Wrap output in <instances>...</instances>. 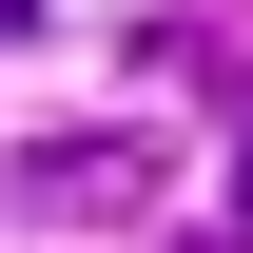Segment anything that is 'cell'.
<instances>
[{"mask_svg":"<svg viewBox=\"0 0 253 253\" xmlns=\"http://www.w3.org/2000/svg\"><path fill=\"white\" fill-rule=\"evenodd\" d=\"M39 20H59V0H0V39H39Z\"/></svg>","mask_w":253,"mask_h":253,"instance_id":"cell-2","label":"cell"},{"mask_svg":"<svg viewBox=\"0 0 253 253\" xmlns=\"http://www.w3.org/2000/svg\"><path fill=\"white\" fill-rule=\"evenodd\" d=\"M20 195L39 214H117L136 195V136H59V156H20Z\"/></svg>","mask_w":253,"mask_h":253,"instance_id":"cell-1","label":"cell"},{"mask_svg":"<svg viewBox=\"0 0 253 253\" xmlns=\"http://www.w3.org/2000/svg\"><path fill=\"white\" fill-rule=\"evenodd\" d=\"M234 234H253V156H234Z\"/></svg>","mask_w":253,"mask_h":253,"instance_id":"cell-3","label":"cell"}]
</instances>
